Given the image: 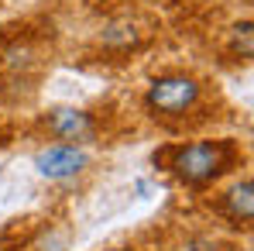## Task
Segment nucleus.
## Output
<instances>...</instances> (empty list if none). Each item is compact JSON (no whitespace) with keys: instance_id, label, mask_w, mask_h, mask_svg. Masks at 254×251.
Returning <instances> with one entry per match:
<instances>
[{"instance_id":"obj_5","label":"nucleus","mask_w":254,"mask_h":251,"mask_svg":"<svg viewBox=\"0 0 254 251\" xmlns=\"http://www.w3.org/2000/svg\"><path fill=\"white\" fill-rule=\"evenodd\" d=\"M210 210L223 224H230L237 231H251V220H254V179H251V172L234 175L223 189H216V196L210 200Z\"/></svg>"},{"instance_id":"obj_1","label":"nucleus","mask_w":254,"mask_h":251,"mask_svg":"<svg viewBox=\"0 0 254 251\" xmlns=\"http://www.w3.org/2000/svg\"><path fill=\"white\" fill-rule=\"evenodd\" d=\"M223 107L220 89L210 76L196 73V69H182L172 66L162 69L158 76H151V83L141 93V110L151 124H158L169 134H192L210 127Z\"/></svg>"},{"instance_id":"obj_2","label":"nucleus","mask_w":254,"mask_h":251,"mask_svg":"<svg viewBox=\"0 0 254 251\" xmlns=\"http://www.w3.org/2000/svg\"><path fill=\"white\" fill-rule=\"evenodd\" d=\"M151 162L182 189L203 193L230 179L244 162V145L237 138H189V141H169L162 145Z\"/></svg>"},{"instance_id":"obj_3","label":"nucleus","mask_w":254,"mask_h":251,"mask_svg":"<svg viewBox=\"0 0 254 251\" xmlns=\"http://www.w3.org/2000/svg\"><path fill=\"white\" fill-rule=\"evenodd\" d=\"M155 35H158V24L144 10L124 7V10H114L96 28L93 48H96V55H107V59H130L155 42Z\"/></svg>"},{"instance_id":"obj_7","label":"nucleus","mask_w":254,"mask_h":251,"mask_svg":"<svg viewBox=\"0 0 254 251\" xmlns=\"http://www.w3.org/2000/svg\"><path fill=\"white\" fill-rule=\"evenodd\" d=\"M45 62V52L35 35H14L0 45V73L3 76H31Z\"/></svg>"},{"instance_id":"obj_10","label":"nucleus","mask_w":254,"mask_h":251,"mask_svg":"<svg viewBox=\"0 0 254 251\" xmlns=\"http://www.w3.org/2000/svg\"><path fill=\"white\" fill-rule=\"evenodd\" d=\"M89 3H121V0H89Z\"/></svg>"},{"instance_id":"obj_6","label":"nucleus","mask_w":254,"mask_h":251,"mask_svg":"<svg viewBox=\"0 0 254 251\" xmlns=\"http://www.w3.org/2000/svg\"><path fill=\"white\" fill-rule=\"evenodd\" d=\"M89 166H93V155H89V148H79V145L52 141V145L35 152V168L52 182H69V179L83 175Z\"/></svg>"},{"instance_id":"obj_9","label":"nucleus","mask_w":254,"mask_h":251,"mask_svg":"<svg viewBox=\"0 0 254 251\" xmlns=\"http://www.w3.org/2000/svg\"><path fill=\"white\" fill-rule=\"evenodd\" d=\"M172 251H234V248H230L223 238H216V234H203V231H196V234L179 238Z\"/></svg>"},{"instance_id":"obj_8","label":"nucleus","mask_w":254,"mask_h":251,"mask_svg":"<svg viewBox=\"0 0 254 251\" xmlns=\"http://www.w3.org/2000/svg\"><path fill=\"white\" fill-rule=\"evenodd\" d=\"M251 17L244 21H234L227 31H223V59L230 66H251V55H254V35H251Z\"/></svg>"},{"instance_id":"obj_4","label":"nucleus","mask_w":254,"mask_h":251,"mask_svg":"<svg viewBox=\"0 0 254 251\" xmlns=\"http://www.w3.org/2000/svg\"><path fill=\"white\" fill-rule=\"evenodd\" d=\"M35 131L48 138V141H59V145H79L89 148L103 138L107 131V114L93 110V107H72V103H59V107H48L42 114H35Z\"/></svg>"},{"instance_id":"obj_11","label":"nucleus","mask_w":254,"mask_h":251,"mask_svg":"<svg viewBox=\"0 0 254 251\" xmlns=\"http://www.w3.org/2000/svg\"><path fill=\"white\" fill-rule=\"evenodd\" d=\"M244 3H251V0H244Z\"/></svg>"}]
</instances>
